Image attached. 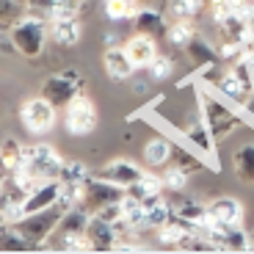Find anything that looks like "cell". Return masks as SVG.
I'll use <instances>...</instances> for the list:
<instances>
[{
  "mask_svg": "<svg viewBox=\"0 0 254 254\" xmlns=\"http://www.w3.org/2000/svg\"><path fill=\"white\" fill-rule=\"evenodd\" d=\"M97 108L94 102L86 94H77L75 100L66 105V114H64V125H66V133L69 135H89L94 133L97 127Z\"/></svg>",
  "mask_w": 254,
  "mask_h": 254,
  "instance_id": "cell-8",
  "label": "cell"
},
{
  "mask_svg": "<svg viewBox=\"0 0 254 254\" xmlns=\"http://www.w3.org/2000/svg\"><path fill=\"white\" fill-rule=\"evenodd\" d=\"M185 232H188V227H185L183 221H177V218H172L166 227L158 229V241L163 243V246H180Z\"/></svg>",
  "mask_w": 254,
  "mask_h": 254,
  "instance_id": "cell-32",
  "label": "cell"
},
{
  "mask_svg": "<svg viewBox=\"0 0 254 254\" xmlns=\"http://www.w3.org/2000/svg\"><path fill=\"white\" fill-rule=\"evenodd\" d=\"M249 66H252V75H254V50L249 53Z\"/></svg>",
  "mask_w": 254,
  "mask_h": 254,
  "instance_id": "cell-38",
  "label": "cell"
},
{
  "mask_svg": "<svg viewBox=\"0 0 254 254\" xmlns=\"http://www.w3.org/2000/svg\"><path fill=\"white\" fill-rule=\"evenodd\" d=\"M80 33H83V25H80V19H77V8L61 6L50 17V36L56 45L75 47L80 42Z\"/></svg>",
  "mask_w": 254,
  "mask_h": 254,
  "instance_id": "cell-9",
  "label": "cell"
},
{
  "mask_svg": "<svg viewBox=\"0 0 254 254\" xmlns=\"http://www.w3.org/2000/svg\"><path fill=\"white\" fill-rule=\"evenodd\" d=\"M89 221H91V213L80 204H75V207L64 213L61 224L56 227L50 241H56L58 252H91V241L86 235Z\"/></svg>",
  "mask_w": 254,
  "mask_h": 254,
  "instance_id": "cell-2",
  "label": "cell"
},
{
  "mask_svg": "<svg viewBox=\"0 0 254 254\" xmlns=\"http://www.w3.org/2000/svg\"><path fill=\"white\" fill-rule=\"evenodd\" d=\"M64 6H69V8H80V3L83 0H61Z\"/></svg>",
  "mask_w": 254,
  "mask_h": 254,
  "instance_id": "cell-37",
  "label": "cell"
},
{
  "mask_svg": "<svg viewBox=\"0 0 254 254\" xmlns=\"http://www.w3.org/2000/svg\"><path fill=\"white\" fill-rule=\"evenodd\" d=\"M232 169L243 183H254V144H243L232 155Z\"/></svg>",
  "mask_w": 254,
  "mask_h": 254,
  "instance_id": "cell-25",
  "label": "cell"
},
{
  "mask_svg": "<svg viewBox=\"0 0 254 254\" xmlns=\"http://www.w3.org/2000/svg\"><path fill=\"white\" fill-rule=\"evenodd\" d=\"M174 160V146L169 138H149L144 144V163L149 169H166Z\"/></svg>",
  "mask_w": 254,
  "mask_h": 254,
  "instance_id": "cell-19",
  "label": "cell"
},
{
  "mask_svg": "<svg viewBox=\"0 0 254 254\" xmlns=\"http://www.w3.org/2000/svg\"><path fill=\"white\" fill-rule=\"evenodd\" d=\"M31 243L28 238L17 229V224H3V232H0V252H28Z\"/></svg>",
  "mask_w": 254,
  "mask_h": 254,
  "instance_id": "cell-28",
  "label": "cell"
},
{
  "mask_svg": "<svg viewBox=\"0 0 254 254\" xmlns=\"http://www.w3.org/2000/svg\"><path fill=\"white\" fill-rule=\"evenodd\" d=\"M172 218H174V216H172V204L166 202L160 193L144 202V229H152V232H158V229L166 227Z\"/></svg>",
  "mask_w": 254,
  "mask_h": 254,
  "instance_id": "cell-18",
  "label": "cell"
},
{
  "mask_svg": "<svg viewBox=\"0 0 254 254\" xmlns=\"http://www.w3.org/2000/svg\"><path fill=\"white\" fill-rule=\"evenodd\" d=\"M160 177H163L166 188L174 190V193H180V190H185V185H188V169H183L180 163H169Z\"/></svg>",
  "mask_w": 254,
  "mask_h": 254,
  "instance_id": "cell-30",
  "label": "cell"
},
{
  "mask_svg": "<svg viewBox=\"0 0 254 254\" xmlns=\"http://www.w3.org/2000/svg\"><path fill=\"white\" fill-rule=\"evenodd\" d=\"M102 8H105V17L122 22V19H130L141 11L138 0H102Z\"/></svg>",
  "mask_w": 254,
  "mask_h": 254,
  "instance_id": "cell-27",
  "label": "cell"
},
{
  "mask_svg": "<svg viewBox=\"0 0 254 254\" xmlns=\"http://www.w3.org/2000/svg\"><path fill=\"white\" fill-rule=\"evenodd\" d=\"M86 235L91 241V252H114L116 243L122 241L116 224L108 221V218H102V216H91Z\"/></svg>",
  "mask_w": 254,
  "mask_h": 254,
  "instance_id": "cell-12",
  "label": "cell"
},
{
  "mask_svg": "<svg viewBox=\"0 0 254 254\" xmlns=\"http://www.w3.org/2000/svg\"><path fill=\"white\" fill-rule=\"evenodd\" d=\"M66 160L56 152V146L50 144H31V146H22V160L19 166L25 169L28 174H33L36 180H58L61 177V169Z\"/></svg>",
  "mask_w": 254,
  "mask_h": 254,
  "instance_id": "cell-4",
  "label": "cell"
},
{
  "mask_svg": "<svg viewBox=\"0 0 254 254\" xmlns=\"http://www.w3.org/2000/svg\"><path fill=\"white\" fill-rule=\"evenodd\" d=\"M172 25L166 31V42L174 47H185L190 39L196 36V25H193V19H169Z\"/></svg>",
  "mask_w": 254,
  "mask_h": 254,
  "instance_id": "cell-26",
  "label": "cell"
},
{
  "mask_svg": "<svg viewBox=\"0 0 254 254\" xmlns=\"http://www.w3.org/2000/svg\"><path fill=\"white\" fill-rule=\"evenodd\" d=\"M163 188L166 185H163V177H160V174H146L144 172V177H141L138 183H133L130 188H127V196L138 199V202H146V199L158 196Z\"/></svg>",
  "mask_w": 254,
  "mask_h": 254,
  "instance_id": "cell-23",
  "label": "cell"
},
{
  "mask_svg": "<svg viewBox=\"0 0 254 254\" xmlns=\"http://www.w3.org/2000/svg\"><path fill=\"white\" fill-rule=\"evenodd\" d=\"M19 119H22V125H25L31 133L42 135V133H50L53 127H56L58 114H56V105L42 94V97H31L28 102H22Z\"/></svg>",
  "mask_w": 254,
  "mask_h": 254,
  "instance_id": "cell-7",
  "label": "cell"
},
{
  "mask_svg": "<svg viewBox=\"0 0 254 254\" xmlns=\"http://www.w3.org/2000/svg\"><path fill=\"white\" fill-rule=\"evenodd\" d=\"M185 53H188V58L196 64V66H204V69L213 66V64H221V53L210 45L204 36H199V33L190 39L188 45H185Z\"/></svg>",
  "mask_w": 254,
  "mask_h": 254,
  "instance_id": "cell-20",
  "label": "cell"
},
{
  "mask_svg": "<svg viewBox=\"0 0 254 254\" xmlns=\"http://www.w3.org/2000/svg\"><path fill=\"white\" fill-rule=\"evenodd\" d=\"M47 33H50V19H45L42 14L25 11L22 17L8 28V42L14 45V50L25 58H39L45 53Z\"/></svg>",
  "mask_w": 254,
  "mask_h": 254,
  "instance_id": "cell-1",
  "label": "cell"
},
{
  "mask_svg": "<svg viewBox=\"0 0 254 254\" xmlns=\"http://www.w3.org/2000/svg\"><path fill=\"white\" fill-rule=\"evenodd\" d=\"M105 72H108L111 80L122 83V80H130L135 72V64L130 61L125 45H116V47H105Z\"/></svg>",
  "mask_w": 254,
  "mask_h": 254,
  "instance_id": "cell-16",
  "label": "cell"
},
{
  "mask_svg": "<svg viewBox=\"0 0 254 254\" xmlns=\"http://www.w3.org/2000/svg\"><path fill=\"white\" fill-rule=\"evenodd\" d=\"M133 19H135V31H138V33H149V36H155V39L166 36V31H169V25H166V11L141 8Z\"/></svg>",
  "mask_w": 254,
  "mask_h": 254,
  "instance_id": "cell-21",
  "label": "cell"
},
{
  "mask_svg": "<svg viewBox=\"0 0 254 254\" xmlns=\"http://www.w3.org/2000/svg\"><path fill=\"white\" fill-rule=\"evenodd\" d=\"M19 160H22V146H19L14 138H6L3 141V169H6V174L17 169Z\"/></svg>",
  "mask_w": 254,
  "mask_h": 254,
  "instance_id": "cell-34",
  "label": "cell"
},
{
  "mask_svg": "<svg viewBox=\"0 0 254 254\" xmlns=\"http://www.w3.org/2000/svg\"><path fill=\"white\" fill-rule=\"evenodd\" d=\"M174 163H180L183 169H199V158L196 155H188L185 149H180V146H174Z\"/></svg>",
  "mask_w": 254,
  "mask_h": 254,
  "instance_id": "cell-36",
  "label": "cell"
},
{
  "mask_svg": "<svg viewBox=\"0 0 254 254\" xmlns=\"http://www.w3.org/2000/svg\"><path fill=\"white\" fill-rule=\"evenodd\" d=\"M202 116L216 141H224L241 122V116L227 105V100H218V97L207 94V91H202Z\"/></svg>",
  "mask_w": 254,
  "mask_h": 254,
  "instance_id": "cell-5",
  "label": "cell"
},
{
  "mask_svg": "<svg viewBox=\"0 0 254 254\" xmlns=\"http://www.w3.org/2000/svg\"><path fill=\"white\" fill-rule=\"evenodd\" d=\"M174 218L183 221L188 229H204L210 221V207L196 204V202H183L177 207V213H174Z\"/></svg>",
  "mask_w": 254,
  "mask_h": 254,
  "instance_id": "cell-22",
  "label": "cell"
},
{
  "mask_svg": "<svg viewBox=\"0 0 254 254\" xmlns=\"http://www.w3.org/2000/svg\"><path fill=\"white\" fill-rule=\"evenodd\" d=\"M210 218H216V221L227 224V227H241L243 224V207L238 199L232 196H218L216 202H210Z\"/></svg>",
  "mask_w": 254,
  "mask_h": 254,
  "instance_id": "cell-17",
  "label": "cell"
},
{
  "mask_svg": "<svg viewBox=\"0 0 254 254\" xmlns=\"http://www.w3.org/2000/svg\"><path fill=\"white\" fill-rule=\"evenodd\" d=\"M58 180H61L64 188H80V185L89 180V172H86V166H83L80 160H66Z\"/></svg>",
  "mask_w": 254,
  "mask_h": 254,
  "instance_id": "cell-29",
  "label": "cell"
},
{
  "mask_svg": "<svg viewBox=\"0 0 254 254\" xmlns=\"http://www.w3.org/2000/svg\"><path fill=\"white\" fill-rule=\"evenodd\" d=\"M172 72H174V64H172V58L169 56H155V61L146 66V77L149 80H169L172 77Z\"/></svg>",
  "mask_w": 254,
  "mask_h": 254,
  "instance_id": "cell-33",
  "label": "cell"
},
{
  "mask_svg": "<svg viewBox=\"0 0 254 254\" xmlns=\"http://www.w3.org/2000/svg\"><path fill=\"white\" fill-rule=\"evenodd\" d=\"M42 94L56 105V108H66L77 94H80V77L77 72H58V75L47 77Z\"/></svg>",
  "mask_w": 254,
  "mask_h": 254,
  "instance_id": "cell-10",
  "label": "cell"
},
{
  "mask_svg": "<svg viewBox=\"0 0 254 254\" xmlns=\"http://www.w3.org/2000/svg\"><path fill=\"white\" fill-rule=\"evenodd\" d=\"M22 3H28V0H22Z\"/></svg>",
  "mask_w": 254,
  "mask_h": 254,
  "instance_id": "cell-39",
  "label": "cell"
},
{
  "mask_svg": "<svg viewBox=\"0 0 254 254\" xmlns=\"http://www.w3.org/2000/svg\"><path fill=\"white\" fill-rule=\"evenodd\" d=\"M25 6H28V11H33V14H42L45 19H50L53 14H56L58 8L64 6V3H61V0H28Z\"/></svg>",
  "mask_w": 254,
  "mask_h": 254,
  "instance_id": "cell-35",
  "label": "cell"
},
{
  "mask_svg": "<svg viewBox=\"0 0 254 254\" xmlns=\"http://www.w3.org/2000/svg\"><path fill=\"white\" fill-rule=\"evenodd\" d=\"M25 11H28V6L22 3V0H0V19H3V31H8V28H11Z\"/></svg>",
  "mask_w": 254,
  "mask_h": 254,
  "instance_id": "cell-31",
  "label": "cell"
},
{
  "mask_svg": "<svg viewBox=\"0 0 254 254\" xmlns=\"http://www.w3.org/2000/svg\"><path fill=\"white\" fill-rule=\"evenodd\" d=\"M183 135L196 146V152H202V155H213V149H216V144H218V141L213 138V133H210V127H207V122H204L202 111L188 116V122L183 125Z\"/></svg>",
  "mask_w": 254,
  "mask_h": 254,
  "instance_id": "cell-13",
  "label": "cell"
},
{
  "mask_svg": "<svg viewBox=\"0 0 254 254\" xmlns=\"http://www.w3.org/2000/svg\"><path fill=\"white\" fill-rule=\"evenodd\" d=\"M102 180H108V183H116V185H122V188H130L133 183H138L141 177H144V169L141 166H135V163H130V160H111L108 166H102L100 172Z\"/></svg>",
  "mask_w": 254,
  "mask_h": 254,
  "instance_id": "cell-15",
  "label": "cell"
},
{
  "mask_svg": "<svg viewBox=\"0 0 254 254\" xmlns=\"http://www.w3.org/2000/svg\"><path fill=\"white\" fill-rule=\"evenodd\" d=\"M207 0H166V17L169 19H193L204 11Z\"/></svg>",
  "mask_w": 254,
  "mask_h": 254,
  "instance_id": "cell-24",
  "label": "cell"
},
{
  "mask_svg": "<svg viewBox=\"0 0 254 254\" xmlns=\"http://www.w3.org/2000/svg\"><path fill=\"white\" fill-rule=\"evenodd\" d=\"M125 50H127V56H130V61L135 64V69H146V66L155 61V56H158L155 36H149V33H138V31L125 42Z\"/></svg>",
  "mask_w": 254,
  "mask_h": 254,
  "instance_id": "cell-14",
  "label": "cell"
},
{
  "mask_svg": "<svg viewBox=\"0 0 254 254\" xmlns=\"http://www.w3.org/2000/svg\"><path fill=\"white\" fill-rule=\"evenodd\" d=\"M61 196H64L61 180H45V183H39L36 188L28 193L25 204H22V216L36 213V210H45V207H53V204L61 202Z\"/></svg>",
  "mask_w": 254,
  "mask_h": 254,
  "instance_id": "cell-11",
  "label": "cell"
},
{
  "mask_svg": "<svg viewBox=\"0 0 254 254\" xmlns=\"http://www.w3.org/2000/svg\"><path fill=\"white\" fill-rule=\"evenodd\" d=\"M252 3H254V0H252Z\"/></svg>",
  "mask_w": 254,
  "mask_h": 254,
  "instance_id": "cell-40",
  "label": "cell"
},
{
  "mask_svg": "<svg viewBox=\"0 0 254 254\" xmlns=\"http://www.w3.org/2000/svg\"><path fill=\"white\" fill-rule=\"evenodd\" d=\"M125 193H127V188H122V185H116V183H108V180H102L100 174H94V177L86 180L80 207H86L91 216H94V213H100L102 207L122 202V199H125Z\"/></svg>",
  "mask_w": 254,
  "mask_h": 254,
  "instance_id": "cell-6",
  "label": "cell"
},
{
  "mask_svg": "<svg viewBox=\"0 0 254 254\" xmlns=\"http://www.w3.org/2000/svg\"><path fill=\"white\" fill-rule=\"evenodd\" d=\"M66 210H69V204L58 202V204H53V207L36 210V213H28V216H22L17 221V229L28 238L31 249H42L53 238V232H56V227L61 224V218H64V213H66Z\"/></svg>",
  "mask_w": 254,
  "mask_h": 254,
  "instance_id": "cell-3",
  "label": "cell"
}]
</instances>
